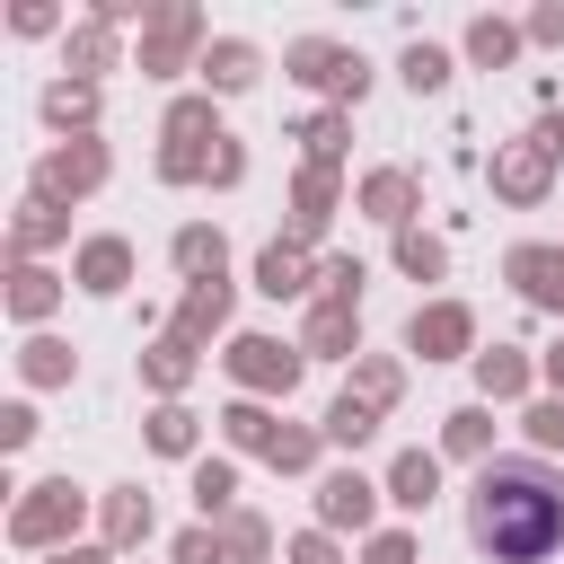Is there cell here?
I'll return each mask as SVG.
<instances>
[{
  "instance_id": "cell-1",
  "label": "cell",
  "mask_w": 564,
  "mask_h": 564,
  "mask_svg": "<svg viewBox=\"0 0 564 564\" xmlns=\"http://www.w3.org/2000/svg\"><path fill=\"white\" fill-rule=\"evenodd\" d=\"M467 529H476V546H485V555H502V564H538V555L564 538V502H555L538 476H520V467H502V476L485 467Z\"/></svg>"
},
{
  "instance_id": "cell-2",
  "label": "cell",
  "mask_w": 564,
  "mask_h": 564,
  "mask_svg": "<svg viewBox=\"0 0 564 564\" xmlns=\"http://www.w3.org/2000/svg\"><path fill=\"white\" fill-rule=\"evenodd\" d=\"M282 62H291V79H308V88H326V97H361V88H370V62L344 53V44H326V35H300Z\"/></svg>"
},
{
  "instance_id": "cell-3",
  "label": "cell",
  "mask_w": 564,
  "mask_h": 564,
  "mask_svg": "<svg viewBox=\"0 0 564 564\" xmlns=\"http://www.w3.org/2000/svg\"><path fill=\"white\" fill-rule=\"evenodd\" d=\"M203 141H220V123H212V97H185V106H167V150H159V176H212V159H203Z\"/></svg>"
},
{
  "instance_id": "cell-4",
  "label": "cell",
  "mask_w": 564,
  "mask_h": 564,
  "mask_svg": "<svg viewBox=\"0 0 564 564\" xmlns=\"http://www.w3.org/2000/svg\"><path fill=\"white\" fill-rule=\"evenodd\" d=\"M106 176V150L97 141H70V150H53L44 167H35V203H53V194H88Z\"/></svg>"
},
{
  "instance_id": "cell-5",
  "label": "cell",
  "mask_w": 564,
  "mask_h": 564,
  "mask_svg": "<svg viewBox=\"0 0 564 564\" xmlns=\"http://www.w3.org/2000/svg\"><path fill=\"white\" fill-rule=\"evenodd\" d=\"M229 370H238L247 388H291V379H300L291 344H273V335H238V344H229Z\"/></svg>"
},
{
  "instance_id": "cell-6",
  "label": "cell",
  "mask_w": 564,
  "mask_h": 564,
  "mask_svg": "<svg viewBox=\"0 0 564 564\" xmlns=\"http://www.w3.org/2000/svg\"><path fill=\"white\" fill-rule=\"evenodd\" d=\"M194 35H203V18H194V9H159V18H150V35H141V70H159V79H167V70L185 62V44H194Z\"/></svg>"
},
{
  "instance_id": "cell-7",
  "label": "cell",
  "mask_w": 564,
  "mask_h": 564,
  "mask_svg": "<svg viewBox=\"0 0 564 564\" xmlns=\"http://www.w3.org/2000/svg\"><path fill=\"white\" fill-rule=\"evenodd\" d=\"M70 520H79V485H35V502L18 511V538L26 546H53Z\"/></svg>"
},
{
  "instance_id": "cell-8",
  "label": "cell",
  "mask_w": 564,
  "mask_h": 564,
  "mask_svg": "<svg viewBox=\"0 0 564 564\" xmlns=\"http://www.w3.org/2000/svg\"><path fill=\"white\" fill-rule=\"evenodd\" d=\"M405 344H414L423 361H449V352L467 344V308H458V300H441V308H414V326H405Z\"/></svg>"
},
{
  "instance_id": "cell-9",
  "label": "cell",
  "mask_w": 564,
  "mask_h": 564,
  "mask_svg": "<svg viewBox=\"0 0 564 564\" xmlns=\"http://www.w3.org/2000/svg\"><path fill=\"white\" fill-rule=\"evenodd\" d=\"M432 494H441V458H432V449H405V458L388 467V502H397V511H432Z\"/></svg>"
},
{
  "instance_id": "cell-10",
  "label": "cell",
  "mask_w": 564,
  "mask_h": 564,
  "mask_svg": "<svg viewBox=\"0 0 564 564\" xmlns=\"http://www.w3.org/2000/svg\"><path fill=\"white\" fill-rule=\"evenodd\" d=\"M70 273H79V291H97V300H106V291H123V273H132V247H123V238H88Z\"/></svg>"
},
{
  "instance_id": "cell-11",
  "label": "cell",
  "mask_w": 564,
  "mask_h": 564,
  "mask_svg": "<svg viewBox=\"0 0 564 564\" xmlns=\"http://www.w3.org/2000/svg\"><path fill=\"white\" fill-rule=\"evenodd\" d=\"M256 291H273V300H300V291H308V256L273 238V247L256 256Z\"/></svg>"
},
{
  "instance_id": "cell-12",
  "label": "cell",
  "mask_w": 564,
  "mask_h": 564,
  "mask_svg": "<svg viewBox=\"0 0 564 564\" xmlns=\"http://www.w3.org/2000/svg\"><path fill=\"white\" fill-rule=\"evenodd\" d=\"M203 79H212V88H247V79H256V44H247V35L203 44Z\"/></svg>"
},
{
  "instance_id": "cell-13",
  "label": "cell",
  "mask_w": 564,
  "mask_h": 564,
  "mask_svg": "<svg viewBox=\"0 0 564 564\" xmlns=\"http://www.w3.org/2000/svg\"><path fill=\"white\" fill-rule=\"evenodd\" d=\"M317 520H326V529H344V520L361 529V520H370V485H361V476H326V485H317Z\"/></svg>"
},
{
  "instance_id": "cell-14",
  "label": "cell",
  "mask_w": 564,
  "mask_h": 564,
  "mask_svg": "<svg viewBox=\"0 0 564 564\" xmlns=\"http://www.w3.org/2000/svg\"><path fill=\"white\" fill-rule=\"evenodd\" d=\"M511 273H520V291H538V300H555V308H564V256H555V247H520V256H511Z\"/></svg>"
},
{
  "instance_id": "cell-15",
  "label": "cell",
  "mask_w": 564,
  "mask_h": 564,
  "mask_svg": "<svg viewBox=\"0 0 564 564\" xmlns=\"http://www.w3.org/2000/svg\"><path fill=\"white\" fill-rule=\"evenodd\" d=\"M397 70H405V88H414V97H441V88H449V53H441V44H423V35L405 44V62H397Z\"/></svg>"
},
{
  "instance_id": "cell-16",
  "label": "cell",
  "mask_w": 564,
  "mask_h": 564,
  "mask_svg": "<svg viewBox=\"0 0 564 564\" xmlns=\"http://www.w3.org/2000/svg\"><path fill=\"white\" fill-rule=\"evenodd\" d=\"M352 326H361V317H352V300H317V308H308V352H344V344H352Z\"/></svg>"
},
{
  "instance_id": "cell-17",
  "label": "cell",
  "mask_w": 564,
  "mask_h": 564,
  "mask_svg": "<svg viewBox=\"0 0 564 564\" xmlns=\"http://www.w3.org/2000/svg\"><path fill=\"white\" fill-rule=\"evenodd\" d=\"M97 115V79H53L44 88V123H88Z\"/></svg>"
},
{
  "instance_id": "cell-18",
  "label": "cell",
  "mask_w": 564,
  "mask_h": 564,
  "mask_svg": "<svg viewBox=\"0 0 564 564\" xmlns=\"http://www.w3.org/2000/svg\"><path fill=\"white\" fill-rule=\"evenodd\" d=\"M546 159H555V150L529 141V150H511V159L494 167V185H502V194H538V185H546Z\"/></svg>"
},
{
  "instance_id": "cell-19",
  "label": "cell",
  "mask_w": 564,
  "mask_h": 564,
  "mask_svg": "<svg viewBox=\"0 0 564 564\" xmlns=\"http://www.w3.org/2000/svg\"><path fill=\"white\" fill-rule=\"evenodd\" d=\"M476 379H485V397H520L529 388V361L511 344H494V352H476Z\"/></svg>"
},
{
  "instance_id": "cell-20",
  "label": "cell",
  "mask_w": 564,
  "mask_h": 564,
  "mask_svg": "<svg viewBox=\"0 0 564 564\" xmlns=\"http://www.w3.org/2000/svg\"><path fill=\"white\" fill-rule=\"evenodd\" d=\"M70 62H79V70H106V62H115V18H106V9H97L88 26H70Z\"/></svg>"
},
{
  "instance_id": "cell-21",
  "label": "cell",
  "mask_w": 564,
  "mask_h": 564,
  "mask_svg": "<svg viewBox=\"0 0 564 564\" xmlns=\"http://www.w3.org/2000/svg\"><path fill=\"white\" fill-rule=\"evenodd\" d=\"M326 203H335V167H308V176H300V212H291V229H300V238L326 229Z\"/></svg>"
},
{
  "instance_id": "cell-22",
  "label": "cell",
  "mask_w": 564,
  "mask_h": 564,
  "mask_svg": "<svg viewBox=\"0 0 564 564\" xmlns=\"http://www.w3.org/2000/svg\"><path fill=\"white\" fill-rule=\"evenodd\" d=\"M361 203H370L379 220H405V203H414V176H405V167H379V176L361 185Z\"/></svg>"
},
{
  "instance_id": "cell-23",
  "label": "cell",
  "mask_w": 564,
  "mask_h": 564,
  "mask_svg": "<svg viewBox=\"0 0 564 564\" xmlns=\"http://www.w3.org/2000/svg\"><path fill=\"white\" fill-rule=\"evenodd\" d=\"M467 53H476V62H511V53H520V26H511V18H476V26H467Z\"/></svg>"
},
{
  "instance_id": "cell-24",
  "label": "cell",
  "mask_w": 564,
  "mask_h": 564,
  "mask_svg": "<svg viewBox=\"0 0 564 564\" xmlns=\"http://www.w3.org/2000/svg\"><path fill=\"white\" fill-rule=\"evenodd\" d=\"M176 264H185L194 282H203V273L220 282V229H185V238H176Z\"/></svg>"
},
{
  "instance_id": "cell-25",
  "label": "cell",
  "mask_w": 564,
  "mask_h": 564,
  "mask_svg": "<svg viewBox=\"0 0 564 564\" xmlns=\"http://www.w3.org/2000/svg\"><path fill=\"white\" fill-rule=\"evenodd\" d=\"M150 449L185 458V449H194V414H185V405H159V414H150Z\"/></svg>"
},
{
  "instance_id": "cell-26",
  "label": "cell",
  "mask_w": 564,
  "mask_h": 564,
  "mask_svg": "<svg viewBox=\"0 0 564 564\" xmlns=\"http://www.w3.org/2000/svg\"><path fill=\"white\" fill-rule=\"evenodd\" d=\"M229 494H238V467H229V458H203V467H194V502H203V511H229Z\"/></svg>"
},
{
  "instance_id": "cell-27",
  "label": "cell",
  "mask_w": 564,
  "mask_h": 564,
  "mask_svg": "<svg viewBox=\"0 0 564 564\" xmlns=\"http://www.w3.org/2000/svg\"><path fill=\"white\" fill-rule=\"evenodd\" d=\"M397 264H405L414 282H441V238H423V229H405V238H397Z\"/></svg>"
},
{
  "instance_id": "cell-28",
  "label": "cell",
  "mask_w": 564,
  "mask_h": 564,
  "mask_svg": "<svg viewBox=\"0 0 564 564\" xmlns=\"http://www.w3.org/2000/svg\"><path fill=\"white\" fill-rule=\"evenodd\" d=\"M9 308H18V317H44V308H53V273L18 264V291H9Z\"/></svg>"
},
{
  "instance_id": "cell-29",
  "label": "cell",
  "mask_w": 564,
  "mask_h": 564,
  "mask_svg": "<svg viewBox=\"0 0 564 564\" xmlns=\"http://www.w3.org/2000/svg\"><path fill=\"white\" fill-rule=\"evenodd\" d=\"M26 379H35V388H53V379H70V352H62L53 335H35V344H26Z\"/></svg>"
},
{
  "instance_id": "cell-30",
  "label": "cell",
  "mask_w": 564,
  "mask_h": 564,
  "mask_svg": "<svg viewBox=\"0 0 564 564\" xmlns=\"http://www.w3.org/2000/svg\"><path fill=\"white\" fill-rule=\"evenodd\" d=\"M485 441H494V423H485V405H458V414H449V449H458V458H476Z\"/></svg>"
},
{
  "instance_id": "cell-31",
  "label": "cell",
  "mask_w": 564,
  "mask_h": 564,
  "mask_svg": "<svg viewBox=\"0 0 564 564\" xmlns=\"http://www.w3.org/2000/svg\"><path fill=\"white\" fill-rule=\"evenodd\" d=\"M220 308H229V291H220V282H194V300H185V335L220 326Z\"/></svg>"
},
{
  "instance_id": "cell-32",
  "label": "cell",
  "mask_w": 564,
  "mask_h": 564,
  "mask_svg": "<svg viewBox=\"0 0 564 564\" xmlns=\"http://www.w3.org/2000/svg\"><path fill=\"white\" fill-rule=\"evenodd\" d=\"M326 441H344V449H361V441H370V405H352V397H344V405L326 414Z\"/></svg>"
},
{
  "instance_id": "cell-33",
  "label": "cell",
  "mask_w": 564,
  "mask_h": 564,
  "mask_svg": "<svg viewBox=\"0 0 564 564\" xmlns=\"http://www.w3.org/2000/svg\"><path fill=\"white\" fill-rule=\"evenodd\" d=\"M229 441H238V449H273L282 432H273V423H264L256 405H229Z\"/></svg>"
},
{
  "instance_id": "cell-34",
  "label": "cell",
  "mask_w": 564,
  "mask_h": 564,
  "mask_svg": "<svg viewBox=\"0 0 564 564\" xmlns=\"http://www.w3.org/2000/svg\"><path fill=\"white\" fill-rule=\"evenodd\" d=\"M106 529H115V538H150V502H141V494H115V502H106Z\"/></svg>"
},
{
  "instance_id": "cell-35",
  "label": "cell",
  "mask_w": 564,
  "mask_h": 564,
  "mask_svg": "<svg viewBox=\"0 0 564 564\" xmlns=\"http://www.w3.org/2000/svg\"><path fill=\"white\" fill-rule=\"evenodd\" d=\"M185 370H194V361H185V335L150 352V388H185Z\"/></svg>"
},
{
  "instance_id": "cell-36",
  "label": "cell",
  "mask_w": 564,
  "mask_h": 564,
  "mask_svg": "<svg viewBox=\"0 0 564 564\" xmlns=\"http://www.w3.org/2000/svg\"><path fill=\"white\" fill-rule=\"evenodd\" d=\"M62 220H53V203H26V220H18V247H44Z\"/></svg>"
},
{
  "instance_id": "cell-37",
  "label": "cell",
  "mask_w": 564,
  "mask_h": 564,
  "mask_svg": "<svg viewBox=\"0 0 564 564\" xmlns=\"http://www.w3.org/2000/svg\"><path fill=\"white\" fill-rule=\"evenodd\" d=\"M264 458H273V467H308V458H317V441H308V432H282Z\"/></svg>"
},
{
  "instance_id": "cell-38",
  "label": "cell",
  "mask_w": 564,
  "mask_h": 564,
  "mask_svg": "<svg viewBox=\"0 0 564 564\" xmlns=\"http://www.w3.org/2000/svg\"><path fill=\"white\" fill-rule=\"evenodd\" d=\"M238 176H247V150L220 141V150H212V185H238Z\"/></svg>"
},
{
  "instance_id": "cell-39",
  "label": "cell",
  "mask_w": 564,
  "mask_h": 564,
  "mask_svg": "<svg viewBox=\"0 0 564 564\" xmlns=\"http://www.w3.org/2000/svg\"><path fill=\"white\" fill-rule=\"evenodd\" d=\"M0 441L26 449V441H35V405H9V414H0Z\"/></svg>"
},
{
  "instance_id": "cell-40",
  "label": "cell",
  "mask_w": 564,
  "mask_h": 564,
  "mask_svg": "<svg viewBox=\"0 0 564 564\" xmlns=\"http://www.w3.org/2000/svg\"><path fill=\"white\" fill-rule=\"evenodd\" d=\"M370 564H414V538H405V529H388V538H370Z\"/></svg>"
},
{
  "instance_id": "cell-41",
  "label": "cell",
  "mask_w": 564,
  "mask_h": 564,
  "mask_svg": "<svg viewBox=\"0 0 564 564\" xmlns=\"http://www.w3.org/2000/svg\"><path fill=\"white\" fill-rule=\"evenodd\" d=\"M176 564H220V538H203V529H185V538H176Z\"/></svg>"
},
{
  "instance_id": "cell-42",
  "label": "cell",
  "mask_w": 564,
  "mask_h": 564,
  "mask_svg": "<svg viewBox=\"0 0 564 564\" xmlns=\"http://www.w3.org/2000/svg\"><path fill=\"white\" fill-rule=\"evenodd\" d=\"M9 26H18V35H53V9H44V0H26V9H9Z\"/></svg>"
},
{
  "instance_id": "cell-43",
  "label": "cell",
  "mask_w": 564,
  "mask_h": 564,
  "mask_svg": "<svg viewBox=\"0 0 564 564\" xmlns=\"http://www.w3.org/2000/svg\"><path fill=\"white\" fill-rule=\"evenodd\" d=\"M529 35H538V44H564V9H538V18H529Z\"/></svg>"
},
{
  "instance_id": "cell-44",
  "label": "cell",
  "mask_w": 564,
  "mask_h": 564,
  "mask_svg": "<svg viewBox=\"0 0 564 564\" xmlns=\"http://www.w3.org/2000/svg\"><path fill=\"white\" fill-rule=\"evenodd\" d=\"M291 564H335V546H326V538H300V546H291Z\"/></svg>"
},
{
  "instance_id": "cell-45",
  "label": "cell",
  "mask_w": 564,
  "mask_h": 564,
  "mask_svg": "<svg viewBox=\"0 0 564 564\" xmlns=\"http://www.w3.org/2000/svg\"><path fill=\"white\" fill-rule=\"evenodd\" d=\"M546 379H555V388H564V344H555V352H546Z\"/></svg>"
},
{
  "instance_id": "cell-46",
  "label": "cell",
  "mask_w": 564,
  "mask_h": 564,
  "mask_svg": "<svg viewBox=\"0 0 564 564\" xmlns=\"http://www.w3.org/2000/svg\"><path fill=\"white\" fill-rule=\"evenodd\" d=\"M53 564H106V555H97V546H79V555H53Z\"/></svg>"
}]
</instances>
